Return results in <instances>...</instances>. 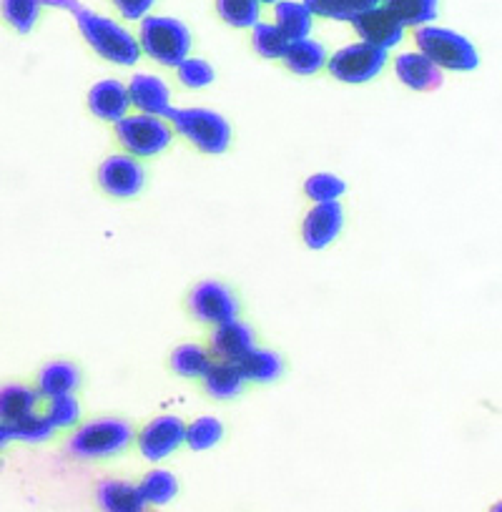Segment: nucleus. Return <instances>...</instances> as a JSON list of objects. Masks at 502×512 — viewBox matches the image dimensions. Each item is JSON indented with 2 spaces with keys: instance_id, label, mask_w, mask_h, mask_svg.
<instances>
[{
  "instance_id": "25",
  "label": "nucleus",
  "mask_w": 502,
  "mask_h": 512,
  "mask_svg": "<svg viewBox=\"0 0 502 512\" xmlns=\"http://www.w3.org/2000/svg\"><path fill=\"white\" fill-rule=\"evenodd\" d=\"M141 497H144L146 505H169L176 495H179V480H176L174 472L169 470H151L146 472L144 480L139 482Z\"/></svg>"
},
{
  "instance_id": "1",
  "label": "nucleus",
  "mask_w": 502,
  "mask_h": 512,
  "mask_svg": "<svg viewBox=\"0 0 502 512\" xmlns=\"http://www.w3.org/2000/svg\"><path fill=\"white\" fill-rule=\"evenodd\" d=\"M134 427L121 417H101L78 427L66 450L78 460H106L126 452L134 442Z\"/></svg>"
},
{
  "instance_id": "6",
  "label": "nucleus",
  "mask_w": 502,
  "mask_h": 512,
  "mask_svg": "<svg viewBox=\"0 0 502 512\" xmlns=\"http://www.w3.org/2000/svg\"><path fill=\"white\" fill-rule=\"evenodd\" d=\"M116 136L131 156L149 159V156H159L161 151L169 149L174 131L161 116L136 113V116H126L116 123Z\"/></svg>"
},
{
  "instance_id": "23",
  "label": "nucleus",
  "mask_w": 502,
  "mask_h": 512,
  "mask_svg": "<svg viewBox=\"0 0 502 512\" xmlns=\"http://www.w3.org/2000/svg\"><path fill=\"white\" fill-rule=\"evenodd\" d=\"M236 364H239L246 382H274L284 372V362L277 352H267V349L257 347L249 349Z\"/></svg>"
},
{
  "instance_id": "34",
  "label": "nucleus",
  "mask_w": 502,
  "mask_h": 512,
  "mask_svg": "<svg viewBox=\"0 0 502 512\" xmlns=\"http://www.w3.org/2000/svg\"><path fill=\"white\" fill-rule=\"evenodd\" d=\"M179 81L186 88H204L214 81V68L201 58H186L179 66Z\"/></svg>"
},
{
  "instance_id": "4",
  "label": "nucleus",
  "mask_w": 502,
  "mask_h": 512,
  "mask_svg": "<svg viewBox=\"0 0 502 512\" xmlns=\"http://www.w3.org/2000/svg\"><path fill=\"white\" fill-rule=\"evenodd\" d=\"M166 118L201 154L221 156L231 144V126L221 113L209 108H169Z\"/></svg>"
},
{
  "instance_id": "37",
  "label": "nucleus",
  "mask_w": 502,
  "mask_h": 512,
  "mask_svg": "<svg viewBox=\"0 0 502 512\" xmlns=\"http://www.w3.org/2000/svg\"><path fill=\"white\" fill-rule=\"evenodd\" d=\"M344 8H347L349 16H357V13H364L369 11V8H377L382 6V0H342Z\"/></svg>"
},
{
  "instance_id": "29",
  "label": "nucleus",
  "mask_w": 502,
  "mask_h": 512,
  "mask_svg": "<svg viewBox=\"0 0 502 512\" xmlns=\"http://www.w3.org/2000/svg\"><path fill=\"white\" fill-rule=\"evenodd\" d=\"M224 437V425L216 417H199L191 425H186V445L196 452H204L216 447Z\"/></svg>"
},
{
  "instance_id": "26",
  "label": "nucleus",
  "mask_w": 502,
  "mask_h": 512,
  "mask_svg": "<svg viewBox=\"0 0 502 512\" xmlns=\"http://www.w3.org/2000/svg\"><path fill=\"white\" fill-rule=\"evenodd\" d=\"M216 11L221 21L231 28H254L262 18V3L259 0H216Z\"/></svg>"
},
{
  "instance_id": "17",
  "label": "nucleus",
  "mask_w": 502,
  "mask_h": 512,
  "mask_svg": "<svg viewBox=\"0 0 502 512\" xmlns=\"http://www.w3.org/2000/svg\"><path fill=\"white\" fill-rule=\"evenodd\" d=\"M249 349H254V332L239 319L219 324L211 337V352L224 362H239Z\"/></svg>"
},
{
  "instance_id": "12",
  "label": "nucleus",
  "mask_w": 502,
  "mask_h": 512,
  "mask_svg": "<svg viewBox=\"0 0 502 512\" xmlns=\"http://www.w3.org/2000/svg\"><path fill=\"white\" fill-rule=\"evenodd\" d=\"M344 226V209L339 201H329V204H314L312 211L304 216L302 224V239L309 249L319 251L327 249Z\"/></svg>"
},
{
  "instance_id": "7",
  "label": "nucleus",
  "mask_w": 502,
  "mask_h": 512,
  "mask_svg": "<svg viewBox=\"0 0 502 512\" xmlns=\"http://www.w3.org/2000/svg\"><path fill=\"white\" fill-rule=\"evenodd\" d=\"M329 73L342 83H367L382 73L387 66V51L374 48L369 43H349L339 48L327 61Z\"/></svg>"
},
{
  "instance_id": "21",
  "label": "nucleus",
  "mask_w": 502,
  "mask_h": 512,
  "mask_svg": "<svg viewBox=\"0 0 502 512\" xmlns=\"http://www.w3.org/2000/svg\"><path fill=\"white\" fill-rule=\"evenodd\" d=\"M38 390L28 384H6L0 387V425H11L21 417L36 412Z\"/></svg>"
},
{
  "instance_id": "14",
  "label": "nucleus",
  "mask_w": 502,
  "mask_h": 512,
  "mask_svg": "<svg viewBox=\"0 0 502 512\" xmlns=\"http://www.w3.org/2000/svg\"><path fill=\"white\" fill-rule=\"evenodd\" d=\"M129 106V88L123 86L121 81H98L88 91V108L101 121L118 123L121 118L129 116Z\"/></svg>"
},
{
  "instance_id": "19",
  "label": "nucleus",
  "mask_w": 502,
  "mask_h": 512,
  "mask_svg": "<svg viewBox=\"0 0 502 512\" xmlns=\"http://www.w3.org/2000/svg\"><path fill=\"white\" fill-rule=\"evenodd\" d=\"M244 374H241L239 364L236 362H211V367L204 374V387L211 397L216 400H231V397L239 395L244 390Z\"/></svg>"
},
{
  "instance_id": "5",
  "label": "nucleus",
  "mask_w": 502,
  "mask_h": 512,
  "mask_svg": "<svg viewBox=\"0 0 502 512\" xmlns=\"http://www.w3.org/2000/svg\"><path fill=\"white\" fill-rule=\"evenodd\" d=\"M139 48L161 66L179 68L191 53V31L176 18L149 16L141 21Z\"/></svg>"
},
{
  "instance_id": "40",
  "label": "nucleus",
  "mask_w": 502,
  "mask_h": 512,
  "mask_svg": "<svg viewBox=\"0 0 502 512\" xmlns=\"http://www.w3.org/2000/svg\"><path fill=\"white\" fill-rule=\"evenodd\" d=\"M490 512H502V500H497V502H495V505H492V507H490Z\"/></svg>"
},
{
  "instance_id": "33",
  "label": "nucleus",
  "mask_w": 502,
  "mask_h": 512,
  "mask_svg": "<svg viewBox=\"0 0 502 512\" xmlns=\"http://www.w3.org/2000/svg\"><path fill=\"white\" fill-rule=\"evenodd\" d=\"M46 417L56 430H61V427H71L76 425L78 417H81V405H78V400L73 395L56 397V400L48 402Z\"/></svg>"
},
{
  "instance_id": "41",
  "label": "nucleus",
  "mask_w": 502,
  "mask_h": 512,
  "mask_svg": "<svg viewBox=\"0 0 502 512\" xmlns=\"http://www.w3.org/2000/svg\"><path fill=\"white\" fill-rule=\"evenodd\" d=\"M259 3H279V0H259Z\"/></svg>"
},
{
  "instance_id": "22",
  "label": "nucleus",
  "mask_w": 502,
  "mask_h": 512,
  "mask_svg": "<svg viewBox=\"0 0 502 512\" xmlns=\"http://www.w3.org/2000/svg\"><path fill=\"white\" fill-rule=\"evenodd\" d=\"M274 26L282 31V36L289 43L309 38L312 33V13L304 8V3H294V0H279L274 8Z\"/></svg>"
},
{
  "instance_id": "18",
  "label": "nucleus",
  "mask_w": 502,
  "mask_h": 512,
  "mask_svg": "<svg viewBox=\"0 0 502 512\" xmlns=\"http://www.w3.org/2000/svg\"><path fill=\"white\" fill-rule=\"evenodd\" d=\"M81 384V372L71 362H51L38 374V395L56 400V397L73 395Z\"/></svg>"
},
{
  "instance_id": "31",
  "label": "nucleus",
  "mask_w": 502,
  "mask_h": 512,
  "mask_svg": "<svg viewBox=\"0 0 502 512\" xmlns=\"http://www.w3.org/2000/svg\"><path fill=\"white\" fill-rule=\"evenodd\" d=\"M251 43H254V51L264 58H282L289 46V41L274 23H257L251 31Z\"/></svg>"
},
{
  "instance_id": "9",
  "label": "nucleus",
  "mask_w": 502,
  "mask_h": 512,
  "mask_svg": "<svg viewBox=\"0 0 502 512\" xmlns=\"http://www.w3.org/2000/svg\"><path fill=\"white\" fill-rule=\"evenodd\" d=\"M98 184L108 196L131 199V196H139L146 186V169L131 156H108L98 166Z\"/></svg>"
},
{
  "instance_id": "28",
  "label": "nucleus",
  "mask_w": 502,
  "mask_h": 512,
  "mask_svg": "<svg viewBox=\"0 0 502 512\" xmlns=\"http://www.w3.org/2000/svg\"><path fill=\"white\" fill-rule=\"evenodd\" d=\"M0 11L8 26L18 33H31L41 16V0H0Z\"/></svg>"
},
{
  "instance_id": "2",
  "label": "nucleus",
  "mask_w": 502,
  "mask_h": 512,
  "mask_svg": "<svg viewBox=\"0 0 502 512\" xmlns=\"http://www.w3.org/2000/svg\"><path fill=\"white\" fill-rule=\"evenodd\" d=\"M76 23L81 36L86 38L88 46L106 61L116 63V66H134L141 58L139 41L131 36L123 26H118L111 18H103L91 11H76Z\"/></svg>"
},
{
  "instance_id": "20",
  "label": "nucleus",
  "mask_w": 502,
  "mask_h": 512,
  "mask_svg": "<svg viewBox=\"0 0 502 512\" xmlns=\"http://www.w3.org/2000/svg\"><path fill=\"white\" fill-rule=\"evenodd\" d=\"M282 61L287 63L289 71L299 73V76H312V73L322 71L327 66V48L322 46L314 38H302V41H294L287 46V53L282 56Z\"/></svg>"
},
{
  "instance_id": "10",
  "label": "nucleus",
  "mask_w": 502,
  "mask_h": 512,
  "mask_svg": "<svg viewBox=\"0 0 502 512\" xmlns=\"http://www.w3.org/2000/svg\"><path fill=\"white\" fill-rule=\"evenodd\" d=\"M186 440V425L176 415H161L151 420L144 430L139 432V452L151 462L166 460L171 452L179 450Z\"/></svg>"
},
{
  "instance_id": "8",
  "label": "nucleus",
  "mask_w": 502,
  "mask_h": 512,
  "mask_svg": "<svg viewBox=\"0 0 502 512\" xmlns=\"http://www.w3.org/2000/svg\"><path fill=\"white\" fill-rule=\"evenodd\" d=\"M189 309L199 322L219 327V324L234 322L236 314H239V302L226 284L209 279V282H201L191 289Z\"/></svg>"
},
{
  "instance_id": "11",
  "label": "nucleus",
  "mask_w": 502,
  "mask_h": 512,
  "mask_svg": "<svg viewBox=\"0 0 502 512\" xmlns=\"http://www.w3.org/2000/svg\"><path fill=\"white\" fill-rule=\"evenodd\" d=\"M349 23L354 26L357 36H362L364 43H369L374 48H382V51H390V48L400 46L402 38H405V26L385 6L357 13Z\"/></svg>"
},
{
  "instance_id": "13",
  "label": "nucleus",
  "mask_w": 502,
  "mask_h": 512,
  "mask_svg": "<svg viewBox=\"0 0 502 512\" xmlns=\"http://www.w3.org/2000/svg\"><path fill=\"white\" fill-rule=\"evenodd\" d=\"M395 73L407 88H412V91L430 93V91H437V88L445 83V71L437 68L435 63H432L427 56H422L420 51L402 53V56L395 61Z\"/></svg>"
},
{
  "instance_id": "3",
  "label": "nucleus",
  "mask_w": 502,
  "mask_h": 512,
  "mask_svg": "<svg viewBox=\"0 0 502 512\" xmlns=\"http://www.w3.org/2000/svg\"><path fill=\"white\" fill-rule=\"evenodd\" d=\"M417 51L430 58L442 71L470 73L480 66V53L462 33L440 26H422L415 33Z\"/></svg>"
},
{
  "instance_id": "15",
  "label": "nucleus",
  "mask_w": 502,
  "mask_h": 512,
  "mask_svg": "<svg viewBox=\"0 0 502 512\" xmlns=\"http://www.w3.org/2000/svg\"><path fill=\"white\" fill-rule=\"evenodd\" d=\"M126 88H129V101L141 113L166 116V111L171 108V91L161 78L149 76V73H139V76L131 78V83Z\"/></svg>"
},
{
  "instance_id": "39",
  "label": "nucleus",
  "mask_w": 502,
  "mask_h": 512,
  "mask_svg": "<svg viewBox=\"0 0 502 512\" xmlns=\"http://www.w3.org/2000/svg\"><path fill=\"white\" fill-rule=\"evenodd\" d=\"M8 440H11V435H8L6 425H0V450H3V447L8 445Z\"/></svg>"
},
{
  "instance_id": "27",
  "label": "nucleus",
  "mask_w": 502,
  "mask_h": 512,
  "mask_svg": "<svg viewBox=\"0 0 502 512\" xmlns=\"http://www.w3.org/2000/svg\"><path fill=\"white\" fill-rule=\"evenodd\" d=\"M171 367L181 377H204L206 369L211 367V357L204 347L199 344H181L174 354H171Z\"/></svg>"
},
{
  "instance_id": "16",
  "label": "nucleus",
  "mask_w": 502,
  "mask_h": 512,
  "mask_svg": "<svg viewBox=\"0 0 502 512\" xmlns=\"http://www.w3.org/2000/svg\"><path fill=\"white\" fill-rule=\"evenodd\" d=\"M96 502L101 512H146L139 485L129 480H103L96 490Z\"/></svg>"
},
{
  "instance_id": "36",
  "label": "nucleus",
  "mask_w": 502,
  "mask_h": 512,
  "mask_svg": "<svg viewBox=\"0 0 502 512\" xmlns=\"http://www.w3.org/2000/svg\"><path fill=\"white\" fill-rule=\"evenodd\" d=\"M116 11L121 13L123 18H129V21H144L149 16L151 8L156 6V0H111Z\"/></svg>"
},
{
  "instance_id": "30",
  "label": "nucleus",
  "mask_w": 502,
  "mask_h": 512,
  "mask_svg": "<svg viewBox=\"0 0 502 512\" xmlns=\"http://www.w3.org/2000/svg\"><path fill=\"white\" fill-rule=\"evenodd\" d=\"M6 430H8V435H11V440L43 442L53 435V430H56V427L48 422L46 415H36V412H31V415H26V417H21V420L6 425Z\"/></svg>"
},
{
  "instance_id": "32",
  "label": "nucleus",
  "mask_w": 502,
  "mask_h": 512,
  "mask_svg": "<svg viewBox=\"0 0 502 512\" xmlns=\"http://www.w3.org/2000/svg\"><path fill=\"white\" fill-rule=\"evenodd\" d=\"M347 184L334 174H314L309 176L304 184V194L314 201V204H329V201H339L344 196Z\"/></svg>"
},
{
  "instance_id": "38",
  "label": "nucleus",
  "mask_w": 502,
  "mask_h": 512,
  "mask_svg": "<svg viewBox=\"0 0 502 512\" xmlns=\"http://www.w3.org/2000/svg\"><path fill=\"white\" fill-rule=\"evenodd\" d=\"M41 6H51V8H63V11H78V0H41Z\"/></svg>"
},
{
  "instance_id": "35",
  "label": "nucleus",
  "mask_w": 502,
  "mask_h": 512,
  "mask_svg": "<svg viewBox=\"0 0 502 512\" xmlns=\"http://www.w3.org/2000/svg\"><path fill=\"white\" fill-rule=\"evenodd\" d=\"M302 3L312 16L332 18V21H352L342 0H302Z\"/></svg>"
},
{
  "instance_id": "24",
  "label": "nucleus",
  "mask_w": 502,
  "mask_h": 512,
  "mask_svg": "<svg viewBox=\"0 0 502 512\" xmlns=\"http://www.w3.org/2000/svg\"><path fill=\"white\" fill-rule=\"evenodd\" d=\"M382 6L402 23V26H430L440 13V0H385Z\"/></svg>"
}]
</instances>
